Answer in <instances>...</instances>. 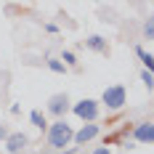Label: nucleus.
Here are the masks:
<instances>
[{
  "mask_svg": "<svg viewBox=\"0 0 154 154\" xmlns=\"http://www.w3.org/2000/svg\"><path fill=\"white\" fill-rule=\"evenodd\" d=\"M72 138H75V133H72V128L64 120H59V122H53L48 128V146H53L56 152H61L64 146H69Z\"/></svg>",
  "mask_w": 154,
  "mask_h": 154,
  "instance_id": "f257e3e1",
  "label": "nucleus"
},
{
  "mask_svg": "<svg viewBox=\"0 0 154 154\" xmlns=\"http://www.w3.org/2000/svg\"><path fill=\"white\" fill-rule=\"evenodd\" d=\"M75 114L80 117V120L96 122V117H98V101H93V98H82L80 104H75Z\"/></svg>",
  "mask_w": 154,
  "mask_h": 154,
  "instance_id": "f03ea898",
  "label": "nucleus"
},
{
  "mask_svg": "<svg viewBox=\"0 0 154 154\" xmlns=\"http://www.w3.org/2000/svg\"><path fill=\"white\" fill-rule=\"evenodd\" d=\"M101 101L106 104V109H120L125 104V88L122 85H112V88H106L104 96H101Z\"/></svg>",
  "mask_w": 154,
  "mask_h": 154,
  "instance_id": "7ed1b4c3",
  "label": "nucleus"
},
{
  "mask_svg": "<svg viewBox=\"0 0 154 154\" xmlns=\"http://www.w3.org/2000/svg\"><path fill=\"white\" fill-rule=\"evenodd\" d=\"M133 138L141 143H154V122H141L133 130Z\"/></svg>",
  "mask_w": 154,
  "mask_h": 154,
  "instance_id": "20e7f679",
  "label": "nucleus"
},
{
  "mask_svg": "<svg viewBox=\"0 0 154 154\" xmlns=\"http://www.w3.org/2000/svg\"><path fill=\"white\" fill-rule=\"evenodd\" d=\"M27 143H29V138H27L24 133H11V136L5 138V149H8L11 154H19Z\"/></svg>",
  "mask_w": 154,
  "mask_h": 154,
  "instance_id": "39448f33",
  "label": "nucleus"
},
{
  "mask_svg": "<svg viewBox=\"0 0 154 154\" xmlns=\"http://www.w3.org/2000/svg\"><path fill=\"white\" fill-rule=\"evenodd\" d=\"M69 109V98L64 96V93H59V96H53L51 101H48V112L51 114H56V117H61L64 112Z\"/></svg>",
  "mask_w": 154,
  "mask_h": 154,
  "instance_id": "423d86ee",
  "label": "nucleus"
},
{
  "mask_svg": "<svg viewBox=\"0 0 154 154\" xmlns=\"http://www.w3.org/2000/svg\"><path fill=\"white\" fill-rule=\"evenodd\" d=\"M96 136H98V125L91 122V125H82V128L75 133V141L77 143H88V141H93Z\"/></svg>",
  "mask_w": 154,
  "mask_h": 154,
  "instance_id": "0eeeda50",
  "label": "nucleus"
},
{
  "mask_svg": "<svg viewBox=\"0 0 154 154\" xmlns=\"http://www.w3.org/2000/svg\"><path fill=\"white\" fill-rule=\"evenodd\" d=\"M85 45L91 48V51H98V53H106V40H104L101 35H91V37L85 40Z\"/></svg>",
  "mask_w": 154,
  "mask_h": 154,
  "instance_id": "6e6552de",
  "label": "nucleus"
},
{
  "mask_svg": "<svg viewBox=\"0 0 154 154\" xmlns=\"http://www.w3.org/2000/svg\"><path fill=\"white\" fill-rule=\"evenodd\" d=\"M136 53L141 56V61L146 64V72H149V75H154V56H152V53H146L141 45H136Z\"/></svg>",
  "mask_w": 154,
  "mask_h": 154,
  "instance_id": "1a4fd4ad",
  "label": "nucleus"
},
{
  "mask_svg": "<svg viewBox=\"0 0 154 154\" xmlns=\"http://www.w3.org/2000/svg\"><path fill=\"white\" fill-rule=\"evenodd\" d=\"M29 120H32V125H35V128H40V130H43V128H45V117H43V114H40V112H37V109H35V112H32L29 114Z\"/></svg>",
  "mask_w": 154,
  "mask_h": 154,
  "instance_id": "9d476101",
  "label": "nucleus"
},
{
  "mask_svg": "<svg viewBox=\"0 0 154 154\" xmlns=\"http://www.w3.org/2000/svg\"><path fill=\"white\" fill-rule=\"evenodd\" d=\"M48 69L61 75V72H64V64H61V61H56V59H48Z\"/></svg>",
  "mask_w": 154,
  "mask_h": 154,
  "instance_id": "9b49d317",
  "label": "nucleus"
},
{
  "mask_svg": "<svg viewBox=\"0 0 154 154\" xmlns=\"http://www.w3.org/2000/svg\"><path fill=\"white\" fill-rule=\"evenodd\" d=\"M141 80H143V85H146L149 91L154 88V75H149V72H143V75H141Z\"/></svg>",
  "mask_w": 154,
  "mask_h": 154,
  "instance_id": "f8f14e48",
  "label": "nucleus"
},
{
  "mask_svg": "<svg viewBox=\"0 0 154 154\" xmlns=\"http://www.w3.org/2000/svg\"><path fill=\"white\" fill-rule=\"evenodd\" d=\"M143 35H146V37H154V19H149V21L143 24Z\"/></svg>",
  "mask_w": 154,
  "mask_h": 154,
  "instance_id": "ddd939ff",
  "label": "nucleus"
},
{
  "mask_svg": "<svg viewBox=\"0 0 154 154\" xmlns=\"http://www.w3.org/2000/svg\"><path fill=\"white\" fill-rule=\"evenodd\" d=\"M64 61H66V64H77L75 53H72V51H64Z\"/></svg>",
  "mask_w": 154,
  "mask_h": 154,
  "instance_id": "4468645a",
  "label": "nucleus"
},
{
  "mask_svg": "<svg viewBox=\"0 0 154 154\" xmlns=\"http://www.w3.org/2000/svg\"><path fill=\"white\" fill-rule=\"evenodd\" d=\"M93 154H112V152H109V146H106V143H104V146H98V149H96V152H93Z\"/></svg>",
  "mask_w": 154,
  "mask_h": 154,
  "instance_id": "2eb2a0df",
  "label": "nucleus"
},
{
  "mask_svg": "<svg viewBox=\"0 0 154 154\" xmlns=\"http://www.w3.org/2000/svg\"><path fill=\"white\" fill-rule=\"evenodd\" d=\"M3 138H8V128H5V125H0V141Z\"/></svg>",
  "mask_w": 154,
  "mask_h": 154,
  "instance_id": "dca6fc26",
  "label": "nucleus"
}]
</instances>
